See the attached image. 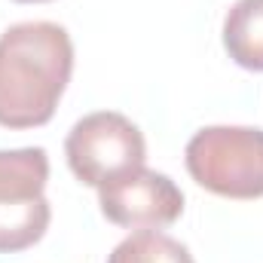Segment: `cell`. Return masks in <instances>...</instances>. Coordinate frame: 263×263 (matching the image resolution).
<instances>
[{
	"label": "cell",
	"mask_w": 263,
	"mask_h": 263,
	"mask_svg": "<svg viewBox=\"0 0 263 263\" xmlns=\"http://www.w3.org/2000/svg\"><path fill=\"white\" fill-rule=\"evenodd\" d=\"M73 73V43L55 22H18L0 34V126H46Z\"/></svg>",
	"instance_id": "6da1fadb"
},
{
	"label": "cell",
	"mask_w": 263,
	"mask_h": 263,
	"mask_svg": "<svg viewBox=\"0 0 263 263\" xmlns=\"http://www.w3.org/2000/svg\"><path fill=\"white\" fill-rule=\"evenodd\" d=\"M187 172L199 187L223 199L263 196V129L208 126L187 144Z\"/></svg>",
	"instance_id": "7a4b0ae2"
},
{
	"label": "cell",
	"mask_w": 263,
	"mask_h": 263,
	"mask_svg": "<svg viewBox=\"0 0 263 263\" xmlns=\"http://www.w3.org/2000/svg\"><path fill=\"white\" fill-rule=\"evenodd\" d=\"M49 156L43 147L0 150V254H15L37 245L52 220Z\"/></svg>",
	"instance_id": "3957f363"
},
{
	"label": "cell",
	"mask_w": 263,
	"mask_h": 263,
	"mask_svg": "<svg viewBox=\"0 0 263 263\" xmlns=\"http://www.w3.org/2000/svg\"><path fill=\"white\" fill-rule=\"evenodd\" d=\"M65 153L77 181L89 187H104L114 178L144 165L147 144L129 117L117 110H98L83 117L67 132Z\"/></svg>",
	"instance_id": "277c9868"
},
{
	"label": "cell",
	"mask_w": 263,
	"mask_h": 263,
	"mask_svg": "<svg viewBox=\"0 0 263 263\" xmlns=\"http://www.w3.org/2000/svg\"><path fill=\"white\" fill-rule=\"evenodd\" d=\"M101 214L126 230H165L184 214L181 187L153 168H132L98 187Z\"/></svg>",
	"instance_id": "5b68a950"
},
{
	"label": "cell",
	"mask_w": 263,
	"mask_h": 263,
	"mask_svg": "<svg viewBox=\"0 0 263 263\" xmlns=\"http://www.w3.org/2000/svg\"><path fill=\"white\" fill-rule=\"evenodd\" d=\"M223 46L245 70H263V0H236L223 18Z\"/></svg>",
	"instance_id": "8992f818"
},
{
	"label": "cell",
	"mask_w": 263,
	"mask_h": 263,
	"mask_svg": "<svg viewBox=\"0 0 263 263\" xmlns=\"http://www.w3.org/2000/svg\"><path fill=\"white\" fill-rule=\"evenodd\" d=\"M107 263H196L190 248L159 230H138L129 239H123Z\"/></svg>",
	"instance_id": "52a82bcc"
},
{
	"label": "cell",
	"mask_w": 263,
	"mask_h": 263,
	"mask_svg": "<svg viewBox=\"0 0 263 263\" xmlns=\"http://www.w3.org/2000/svg\"><path fill=\"white\" fill-rule=\"evenodd\" d=\"M15 3H49V0H15Z\"/></svg>",
	"instance_id": "ba28073f"
}]
</instances>
